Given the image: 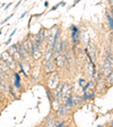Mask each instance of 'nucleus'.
Returning a JSON list of instances; mask_svg holds the SVG:
<instances>
[{
	"label": "nucleus",
	"mask_w": 113,
	"mask_h": 127,
	"mask_svg": "<svg viewBox=\"0 0 113 127\" xmlns=\"http://www.w3.org/2000/svg\"><path fill=\"white\" fill-rule=\"evenodd\" d=\"M0 58L7 63L8 67H9L10 69H15V67H16L15 59H14L13 56H10L9 53H8V51H3V52L1 53V56H0Z\"/></svg>",
	"instance_id": "1"
},
{
	"label": "nucleus",
	"mask_w": 113,
	"mask_h": 127,
	"mask_svg": "<svg viewBox=\"0 0 113 127\" xmlns=\"http://www.w3.org/2000/svg\"><path fill=\"white\" fill-rule=\"evenodd\" d=\"M71 32H72V42H74V44H77V41H78V35H79V30L77 26H75V25H72L71 26Z\"/></svg>",
	"instance_id": "2"
},
{
	"label": "nucleus",
	"mask_w": 113,
	"mask_h": 127,
	"mask_svg": "<svg viewBox=\"0 0 113 127\" xmlns=\"http://www.w3.org/2000/svg\"><path fill=\"white\" fill-rule=\"evenodd\" d=\"M53 68H54V66H53V61L49 60L47 59V61L45 63V73H51V71H53Z\"/></svg>",
	"instance_id": "3"
},
{
	"label": "nucleus",
	"mask_w": 113,
	"mask_h": 127,
	"mask_svg": "<svg viewBox=\"0 0 113 127\" xmlns=\"http://www.w3.org/2000/svg\"><path fill=\"white\" fill-rule=\"evenodd\" d=\"M69 112V108L67 106H62V107H59V116L63 117V116H67Z\"/></svg>",
	"instance_id": "4"
},
{
	"label": "nucleus",
	"mask_w": 113,
	"mask_h": 127,
	"mask_svg": "<svg viewBox=\"0 0 113 127\" xmlns=\"http://www.w3.org/2000/svg\"><path fill=\"white\" fill-rule=\"evenodd\" d=\"M0 70L6 71V73H8V71L10 70V68L8 67L7 63H6L5 60H2V59H1V58H0Z\"/></svg>",
	"instance_id": "5"
},
{
	"label": "nucleus",
	"mask_w": 113,
	"mask_h": 127,
	"mask_svg": "<svg viewBox=\"0 0 113 127\" xmlns=\"http://www.w3.org/2000/svg\"><path fill=\"white\" fill-rule=\"evenodd\" d=\"M32 56H33V58L35 59V60H39L40 58H41V56H42V52L39 50V48H35L34 52L32 53Z\"/></svg>",
	"instance_id": "6"
},
{
	"label": "nucleus",
	"mask_w": 113,
	"mask_h": 127,
	"mask_svg": "<svg viewBox=\"0 0 113 127\" xmlns=\"http://www.w3.org/2000/svg\"><path fill=\"white\" fill-rule=\"evenodd\" d=\"M14 76H15V86L17 87V89H19V87H21V78H19V75L17 74V73H15Z\"/></svg>",
	"instance_id": "7"
},
{
	"label": "nucleus",
	"mask_w": 113,
	"mask_h": 127,
	"mask_svg": "<svg viewBox=\"0 0 113 127\" xmlns=\"http://www.w3.org/2000/svg\"><path fill=\"white\" fill-rule=\"evenodd\" d=\"M84 101L85 100L83 98H80V96H76L75 99H72V103H76V104H78V106H82Z\"/></svg>",
	"instance_id": "8"
},
{
	"label": "nucleus",
	"mask_w": 113,
	"mask_h": 127,
	"mask_svg": "<svg viewBox=\"0 0 113 127\" xmlns=\"http://www.w3.org/2000/svg\"><path fill=\"white\" fill-rule=\"evenodd\" d=\"M36 39L40 40V41H43V39H44V29H42L41 31L39 32V34H37Z\"/></svg>",
	"instance_id": "9"
},
{
	"label": "nucleus",
	"mask_w": 113,
	"mask_h": 127,
	"mask_svg": "<svg viewBox=\"0 0 113 127\" xmlns=\"http://www.w3.org/2000/svg\"><path fill=\"white\" fill-rule=\"evenodd\" d=\"M94 96H95L94 93H90V94H87V93L85 92V94L83 95V99H84V100H90V99H94Z\"/></svg>",
	"instance_id": "10"
},
{
	"label": "nucleus",
	"mask_w": 113,
	"mask_h": 127,
	"mask_svg": "<svg viewBox=\"0 0 113 127\" xmlns=\"http://www.w3.org/2000/svg\"><path fill=\"white\" fill-rule=\"evenodd\" d=\"M106 17H108L109 24H110V29H111V30H113V17H112V15L108 14V15H106Z\"/></svg>",
	"instance_id": "11"
},
{
	"label": "nucleus",
	"mask_w": 113,
	"mask_h": 127,
	"mask_svg": "<svg viewBox=\"0 0 113 127\" xmlns=\"http://www.w3.org/2000/svg\"><path fill=\"white\" fill-rule=\"evenodd\" d=\"M55 125H57V122H55V119H50V120H47V122H46V126L53 127V126H55Z\"/></svg>",
	"instance_id": "12"
},
{
	"label": "nucleus",
	"mask_w": 113,
	"mask_h": 127,
	"mask_svg": "<svg viewBox=\"0 0 113 127\" xmlns=\"http://www.w3.org/2000/svg\"><path fill=\"white\" fill-rule=\"evenodd\" d=\"M106 81H108L109 84H113V70L108 75V79Z\"/></svg>",
	"instance_id": "13"
},
{
	"label": "nucleus",
	"mask_w": 113,
	"mask_h": 127,
	"mask_svg": "<svg viewBox=\"0 0 113 127\" xmlns=\"http://www.w3.org/2000/svg\"><path fill=\"white\" fill-rule=\"evenodd\" d=\"M66 106L68 107V108H70L71 106H72V98H70V96H68L66 100Z\"/></svg>",
	"instance_id": "14"
},
{
	"label": "nucleus",
	"mask_w": 113,
	"mask_h": 127,
	"mask_svg": "<svg viewBox=\"0 0 113 127\" xmlns=\"http://www.w3.org/2000/svg\"><path fill=\"white\" fill-rule=\"evenodd\" d=\"M13 15H14V14H11L10 16H8V17H6V18L3 19V21H1V24H5L6 22H8V21H9V19H10V17H11V16H13Z\"/></svg>",
	"instance_id": "15"
},
{
	"label": "nucleus",
	"mask_w": 113,
	"mask_h": 127,
	"mask_svg": "<svg viewBox=\"0 0 113 127\" xmlns=\"http://www.w3.org/2000/svg\"><path fill=\"white\" fill-rule=\"evenodd\" d=\"M59 6H60V2H59V3H57V5H55V6H53V7L50 9V11H54L55 9H57V8L59 7Z\"/></svg>",
	"instance_id": "16"
},
{
	"label": "nucleus",
	"mask_w": 113,
	"mask_h": 127,
	"mask_svg": "<svg viewBox=\"0 0 113 127\" xmlns=\"http://www.w3.org/2000/svg\"><path fill=\"white\" fill-rule=\"evenodd\" d=\"M57 127H62L65 126V122H60V123H57V125H55Z\"/></svg>",
	"instance_id": "17"
},
{
	"label": "nucleus",
	"mask_w": 113,
	"mask_h": 127,
	"mask_svg": "<svg viewBox=\"0 0 113 127\" xmlns=\"http://www.w3.org/2000/svg\"><path fill=\"white\" fill-rule=\"evenodd\" d=\"M90 82H88V83H87L86 85H85L84 87H83V90H84L85 92H86V90H87V89H88V86H90Z\"/></svg>",
	"instance_id": "18"
},
{
	"label": "nucleus",
	"mask_w": 113,
	"mask_h": 127,
	"mask_svg": "<svg viewBox=\"0 0 113 127\" xmlns=\"http://www.w3.org/2000/svg\"><path fill=\"white\" fill-rule=\"evenodd\" d=\"M16 31H17V29H14V31L11 32V34L9 35V37H13V35H14V34H15V33H16Z\"/></svg>",
	"instance_id": "19"
},
{
	"label": "nucleus",
	"mask_w": 113,
	"mask_h": 127,
	"mask_svg": "<svg viewBox=\"0 0 113 127\" xmlns=\"http://www.w3.org/2000/svg\"><path fill=\"white\" fill-rule=\"evenodd\" d=\"M79 1H80V0H75V1H74V3H72V7H75V6H76L77 3L79 2Z\"/></svg>",
	"instance_id": "20"
},
{
	"label": "nucleus",
	"mask_w": 113,
	"mask_h": 127,
	"mask_svg": "<svg viewBox=\"0 0 113 127\" xmlns=\"http://www.w3.org/2000/svg\"><path fill=\"white\" fill-rule=\"evenodd\" d=\"M10 6H11V2L7 3V6H6V8H5V10H7V9H8V8H9V7H10Z\"/></svg>",
	"instance_id": "21"
},
{
	"label": "nucleus",
	"mask_w": 113,
	"mask_h": 127,
	"mask_svg": "<svg viewBox=\"0 0 113 127\" xmlns=\"http://www.w3.org/2000/svg\"><path fill=\"white\" fill-rule=\"evenodd\" d=\"M26 14H27V11H25V13H23L21 15V18H23V17H25V16H26Z\"/></svg>",
	"instance_id": "22"
},
{
	"label": "nucleus",
	"mask_w": 113,
	"mask_h": 127,
	"mask_svg": "<svg viewBox=\"0 0 113 127\" xmlns=\"http://www.w3.org/2000/svg\"><path fill=\"white\" fill-rule=\"evenodd\" d=\"M10 42H11V37H9V39H8V41L6 42V44H9Z\"/></svg>",
	"instance_id": "23"
},
{
	"label": "nucleus",
	"mask_w": 113,
	"mask_h": 127,
	"mask_svg": "<svg viewBox=\"0 0 113 127\" xmlns=\"http://www.w3.org/2000/svg\"><path fill=\"white\" fill-rule=\"evenodd\" d=\"M21 2H22V1H18V2L16 3V6H15V8H17V7H18V6H19V5H21Z\"/></svg>",
	"instance_id": "24"
},
{
	"label": "nucleus",
	"mask_w": 113,
	"mask_h": 127,
	"mask_svg": "<svg viewBox=\"0 0 113 127\" xmlns=\"http://www.w3.org/2000/svg\"><path fill=\"white\" fill-rule=\"evenodd\" d=\"M79 84H80V85L84 84V79H80V81H79Z\"/></svg>",
	"instance_id": "25"
},
{
	"label": "nucleus",
	"mask_w": 113,
	"mask_h": 127,
	"mask_svg": "<svg viewBox=\"0 0 113 127\" xmlns=\"http://www.w3.org/2000/svg\"><path fill=\"white\" fill-rule=\"evenodd\" d=\"M2 85H3V81L0 78V86H2Z\"/></svg>",
	"instance_id": "26"
},
{
	"label": "nucleus",
	"mask_w": 113,
	"mask_h": 127,
	"mask_svg": "<svg viewBox=\"0 0 113 127\" xmlns=\"http://www.w3.org/2000/svg\"><path fill=\"white\" fill-rule=\"evenodd\" d=\"M44 6H45V7H47V6H49V2H47V1H45V2H44Z\"/></svg>",
	"instance_id": "27"
},
{
	"label": "nucleus",
	"mask_w": 113,
	"mask_h": 127,
	"mask_svg": "<svg viewBox=\"0 0 113 127\" xmlns=\"http://www.w3.org/2000/svg\"><path fill=\"white\" fill-rule=\"evenodd\" d=\"M112 126H113V122H112Z\"/></svg>",
	"instance_id": "28"
},
{
	"label": "nucleus",
	"mask_w": 113,
	"mask_h": 127,
	"mask_svg": "<svg viewBox=\"0 0 113 127\" xmlns=\"http://www.w3.org/2000/svg\"><path fill=\"white\" fill-rule=\"evenodd\" d=\"M0 34H1V31H0Z\"/></svg>",
	"instance_id": "29"
}]
</instances>
